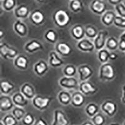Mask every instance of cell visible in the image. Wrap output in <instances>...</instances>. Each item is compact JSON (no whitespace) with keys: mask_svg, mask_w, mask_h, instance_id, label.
<instances>
[{"mask_svg":"<svg viewBox=\"0 0 125 125\" xmlns=\"http://www.w3.org/2000/svg\"><path fill=\"white\" fill-rule=\"evenodd\" d=\"M117 15L112 11H108L104 13L101 17V21L106 26H110L114 22L115 17Z\"/></svg>","mask_w":125,"mask_h":125,"instance_id":"4fadbf2b","label":"cell"},{"mask_svg":"<svg viewBox=\"0 0 125 125\" xmlns=\"http://www.w3.org/2000/svg\"><path fill=\"white\" fill-rule=\"evenodd\" d=\"M117 55L116 54V53H110V59H111V60H116V59L117 58Z\"/></svg>","mask_w":125,"mask_h":125,"instance_id":"f6af8a7d","label":"cell"},{"mask_svg":"<svg viewBox=\"0 0 125 125\" xmlns=\"http://www.w3.org/2000/svg\"><path fill=\"white\" fill-rule=\"evenodd\" d=\"M93 120H94V123L97 125H101L104 121L103 117L101 115H99V114H97L96 115H95L94 118H93Z\"/></svg>","mask_w":125,"mask_h":125,"instance_id":"60d3db41","label":"cell"},{"mask_svg":"<svg viewBox=\"0 0 125 125\" xmlns=\"http://www.w3.org/2000/svg\"><path fill=\"white\" fill-rule=\"evenodd\" d=\"M72 35L73 37L77 40H81V38L83 36L84 34V31H83V28L82 26H79V25H76V26H74L72 28Z\"/></svg>","mask_w":125,"mask_h":125,"instance_id":"d4e9b609","label":"cell"},{"mask_svg":"<svg viewBox=\"0 0 125 125\" xmlns=\"http://www.w3.org/2000/svg\"><path fill=\"white\" fill-rule=\"evenodd\" d=\"M60 86L65 88L66 89H73L76 87L78 85L77 80L73 77H65L61 78L59 81Z\"/></svg>","mask_w":125,"mask_h":125,"instance_id":"5b68a950","label":"cell"},{"mask_svg":"<svg viewBox=\"0 0 125 125\" xmlns=\"http://www.w3.org/2000/svg\"><path fill=\"white\" fill-rule=\"evenodd\" d=\"M21 93L28 99L34 98V90L33 86L29 84H24L21 87Z\"/></svg>","mask_w":125,"mask_h":125,"instance_id":"9a60e30c","label":"cell"},{"mask_svg":"<svg viewBox=\"0 0 125 125\" xmlns=\"http://www.w3.org/2000/svg\"><path fill=\"white\" fill-rule=\"evenodd\" d=\"M91 125V124L88 123V124H86V125Z\"/></svg>","mask_w":125,"mask_h":125,"instance_id":"681fc988","label":"cell"},{"mask_svg":"<svg viewBox=\"0 0 125 125\" xmlns=\"http://www.w3.org/2000/svg\"><path fill=\"white\" fill-rule=\"evenodd\" d=\"M5 123L6 125H14L16 124L15 118L13 116L9 115L5 118Z\"/></svg>","mask_w":125,"mask_h":125,"instance_id":"ab89813d","label":"cell"},{"mask_svg":"<svg viewBox=\"0 0 125 125\" xmlns=\"http://www.w3.org/2000/svg\"><path fill=\"white\" fill-rule=\"evenodd\" d=\"M121 101L123 104H125V85H124L123 88H122Z\"/></svg>","mask_w":125,"mask_h":125,"instance_id":"ee69618b","label":"cell"},{"mask_svg":"<svg viewBox=\"0 0 125 125\" xmlns=\"http://www.w3.org/2000/svg\"><path fill=\"white\" fill-rule=\"evenodd\" d=\"M79 89L83 94H88L94 93L96 91V89L88 81H83L79 85Z\"/></svg>","mask_w":125,"mask_h":125,"instance_id":"5bb4252c","label":"cell"},{"mask_svg":"<svg viewBox=\"0 0 125 125\" xmlns=\"http://www.w3.org/2000/svg\"><path fill=\"white\" fill-rule=\"evenodd\" d=\"M91 8L94 13L101 14L105 12V9H106V5H105V3L102 1L95 0V1L92 2Z\"/></svg>","mask_w":125,"mask_h":125,"instance_id":"8fae6325","label":"cell"},{"mask_svg":"<svg viewBox=\"0 0 125 125\" xmlns=\"http://www.w3.org/2000/svg\"><path fill=\"white\" fill-rule=\"evenodd\" d=\"M122 3L125 6V1H122Z\"/></svg>","mask_w":125,"mask_h":125,"instance_id":"c3c4849f","label":"cell"},{"mask_svg":"<svg viewBox=\"0 0 125 125\" xmlns=\"http://www.w3.org/2000/svg\"><path fill=\"white\" fill-rule=\"evenodd\" d=\"M99 77L101 79L111 80L115 77V69L110 63H105L101 66L99 71Z\"/></svg>","mask_w":125,"mask_h":125,"instance_id":"6da1fadb","label":"cell"},{"mask_svg":"<svg viewBox=\"0 0 125 125\" xmlns=\"http://www.w3.org/2000/svg\"><path fill=\"white\" fill-rule=\"evenodd\" d=\"M58 99L60 102L64 105H66L69 103V101H71V97L69 96V94L66 91H61V93H60Z\"/></svg>","mask_w":125,"mask_h":125,"instance_id":"f546056e","label":"cell"},{"mask_svg":"<svg viewBox=\"0 0 125 125\" xmlns=\"http://www.w3.org/2000/svg\"><path fill=\"white\" fill-rule=\"evenodd\" d=\"M28 14V8L25 5H21L18 7L15 10V14L18 18H25Z\"/></svg>","mask_w":125,"mask_h":125,"instance_id":"484cf974","label":"cell"},{"mask_svg":"<svg viewBox=\"0 0 125 125\" xmlns=\"http://www.w3.org/2000/svg\"><path fill=\"white\" fill-rule=\"evenodd\" d=\"M64 73L65 74V75L68 77H71L76 73V69L73 66H67L64 69Z\"/></svg>","mask_w":125,"mask_h":125,"instance_id":"8d00e7d4","label":"cell"},{"mask_svg":"<svg viewBox=\"0 0 125 125\" xmlns=\"http://www.w3.org/2000/svg\"><path fill=\"white\" fill-rule=\"evenodd\" d=\"M36 125H46V124L45 123V122L44 121V120L42 119H40L36 123Z\"/></svg>","mask_w":125,"mask_h":125,"instance_id":"bcb514c9","label":"cell"},{"mask_svg":"<svg viewBox=\"0 0 125 125\" xmlns=\"http://www.w3.org/2000/svg\"><path fill=\"white\" fill-rule=\"evenodd\" d=\"M50 99L49 98H43L41 96H35L33 99L32 103L34 107L39 110H43L46 108L49 105L50 102Z\"/></svg>","mask_w":125,"mask_h":125,"instance_id":"52a82bcc","label":"cell"},{"mask_svg":"<svg viewBox=\"0 0 125 125\" xmlns=\"http://www.w3.org/2000/svg\"><path fill=\"white\" fill-rule=\"evenodd\" d=\"M113 23L115 24V26L125 28V18L120 17L119 16H116L115 17Z\"/></svg>","mask_w":125,"mask_h":125,"instance_id":"d590c367","label":"cell"},{"mask_svg":"<svg viewBox=\"0 0 125 125\" xmlns=\"http://www.w3.org/2000/svg\"><path fill=\"white\" fill-rule=\"evenodd\" d=\"M12 100L14 105H16L18 107H24L28 103L27 99L21 93H16L12 97Z\"/></svg>","mask_w":125,"mask_h":125,"instance_id":"30bf717a","label":"cell"},{"mask_svg":"<svg viewBox=\"0 0 125 125\" xmlns=\"http://www.w3.org/2000/svg\"><path fill=\"white\" fill-rule=\"evenodd\" d=\"M42 46L40 43L36 40H33L28 43H27L25 46V49L28 52H34L36 51L37 50L42 49Z\"/></svg>","mask_w":125,"mask_h":125,"instance_id":"44dd1931","label":"cell"},{"mask_svg":"<svg viewBox=\"0 0 125 125\" xmlns=\"http://www.w3.org/2000/svg\"><path fill=\"white\" fill-rule=\"evenodd\" d=\"M0 53L3 58L6 59L14 58L17 56L18 52L13 48H11L8 44L5 43H1L0 46Z\"/></svg>","mask_w":125,"mask_h":125,"instance_id":"3957f363","label":"cell"},{"mask_svg":"<svg viewBox=\"0 0 125 125\" xmlns=\"http://www.w3.org/2000/svg\"><path fill=\"white\" fill-rule=\"evenodd\" d=\"M45 37H46V40H48V41H51V42H55L56 40V34L55 31L52 29H50L46 32Z\"/></svg>","mask_w":125,"mask_h":125,"instance_id":"f35d334b","label":"cell"},{"mask_svg":"<svg viewBox=\"0 0 125 125\" xmlns=\"http://www.w3.org/2000/svg\"><path fill=\"white\" fill-rule=\"evenodd\" d=\"M68 121L61 110L55 111V121L54 125H67Z\"/></svg>","mask_w":125,"mask_h":125,"instance_id":"2e32d148","label":"cell"},{"mask_svg":"<svg viewBox=\"0 0 125 125\" xmlns=\"http://www.w3.org/2000/svg\"><path fill=\"white\" fill-rule=\"evenodd\" d=\"M12 113L13 116L18 120H21L25 115L24 110L23 108H20V107H18V106L13 109Z\"/></svg>","mask_w":125,"mask_h":125,"instance_id":"83f0119b","label":"cell"},{"mask_svg":"<svg viewBox=\"0 0 125 125\" xmlns=\"http://www.w3.org/2000/svg\"><path fill=\"white\" fill-rule=\"evenodd\" d=\"M118 48L121 51H125V40L120 38V41L119 42Z\"/></svg>","mask_w":125,"mask_h":125,"instance_id":"7bdbcfd3","label":"cell"},{"mask_svg":"<svg viewBox=\"0 0 125 125\" xmlns=\"http://www.w3.org/2000/svg\"><path fill=\"white\" fill-rule=\"evenodd\" d=\"M33 121V117L31 116L30 114H28L24 116V119H23V121L24 122V123L26 125H29L31 124Z\"/></svg>","mask_w":125,"mask_h":125,"instance_id":"b9f144b4","label":"cell"},{"mask_svg":"<svg viewBox=\"0 0 125 125\" xmlns=\"http://www.w3.org/2000/svg\"><path fill=\"white\" fill-rule=\"evenodd\" d=\"M120 38H122V39H125V31H124V33L121 34V36Z\"/></svg>","mask_w":125,"mask_h":125,"instance_id":"7dc6e473","label":"cell"},{"mask_svg":"<svg viewBox=\"0 0 125 125\" xmlns=\"http://www.w3.org/2000/svg\"><path fill=\"white\" fill-rule=\"evenodd\" d=\"M14 29L16 33L21 36H24L26 34V26L20 20H18L14 24Z\"/></svg>","mask_w":125,"mask_h":125,"instance_id":"ac0fdd59","label":"cell"},{"mask_svg":"<svg viewBox=\"0 0 125 125\" xmlns=\"http://www.w3.org/2000/svg\"><path fill=\"white\" fill-rule=\"evenodd\" d=\"M3 5L6 10L11 11L15 6V1L14 0H6L3 2Z\"/></svg>","mask_w":125,"mask_h":125,"instance_id":"74e56055","label":"cell"},{"mask_svg":"<svg viewBox=\"0 0 125 125\" xmlns=\"http://www.w3.org/2000/svg\"><path fill=\"white\" fill-rule=\"evenodd\" d=\"M28 63V59L24 56H18L14 61L15 65L18 68L23 69H24L27 68Z\"/></svg>","mask_w":125,"mask_h":125,"instance_id":"cb8c5ba5","label":"cell"},{"mask_svg":"<svg viewBox=\"0 0 125 125\" xmlns=\"http://www.w3.org/2000/svg\"><path fill=\"white\" fill-rule=\"evenodd\" d=\"M77 48L82 51H92L95 46L94 43L88 39H81L78 42Z\"/></svg>","mask_w":125,"mask_h":125,"instance_id":"8992f818","label":"cell"},{"mask_svg":"<svg viewBox=\"0 0 125 125\" xmlns=\"http://www.w3.org/2000/svg\"><path fill=\"white\" fill-rule=\"evenodd\" d=\"M50 63L52 66H60L64 63L63 61L60 58L58 53L55 51L50 53Z\"/></svg>","mask_w":125,"mask_h":125,"instance_id":"d6986e66","label":"cell"},{"mask_svg":"<svg viewBox=\"0 0 125 125\" xmlns=\"http://www.w3.org/2000/svg\"><path fill=\"white\" fill-rule=\"evenodd\" d=\"M78 72L79 73V79L82 82L88 80L93 73L92 69L87 65L81 66L78 69Z\"/></svg>","mask_w":125,"mask_h":125,"instance_id":"9c48e42d","label":"cell"},{"mask_svg":"<svg viewBox=\"0 0 125 125\" xmlns=\"http://www.w3.org/2000/svg\"><path fill=\"white\" fill-rule=\"evenodd\" d=\"M48 69L47 64L43 61H40L34 65V70L38 75H43V74Z\"/></svg>","mask_w":125,"mask_h":125,"instance_id":"e0dca14e","label":"cell"},{"mask_svg":"<svg viewBox=\"0 0 125 125\" xmlns=\"http://www.w3.org/2000/svg\"><path fill=\"white\" fill-rule=\"evenodd\" d=\"M44 14L41 11L36 10L34 11L31 15V19L34 24H40L44 21Z\"/></svg>","mask_w":125,"mask_h":125,"instance_id":"ffe728a7","label":"cell"},{"mask_svg":"<svg viewBox=\"0 0 125 125\" xmlns=\"http://www.w3.org/2000/svg\"><path fill=\"white\" fill-rule=\"evenodd\" d=\"M98 33L96 29L93 26H88L86 29V34L89 38H96Z\"/></svg>","mask_w":125,"mask_h":125,"instance_id":"e575fe53","label":"cell"},{"mask_svg":"<svg viewBox=\"0 0 125 125\" xmlns=\"http://www.w3.org/2000/svg\"><path fill=\"white\" fill-rule=\"evenodd\" d=\"M54 19L57 25L59 26H65L69 23L70 20V17L66 11L64 10H59L55 13Z\"/></svg>","mask_w":125,"mask_h":125,"instance_id":"7a4b0ae2","label":"cell"},{"mask_svg":"<svg viewBox=\"0 0 125 125\" xmlns=\"http://www.w3.org/2000/svg\"><path fill=\"white\" fill-rule=\"evenodd\" d=\"M110 53L108 50L102 49L100 51H98V58L101 63H105L107 61L108 58H110Z\"/></svg>","mask_w":125,"mask_h":125,"instance_id":"4dcf8cb0","label":"cell"},{"mask_svg":"<svg viewBox=\"0 0 125 125\" xmlns=\"http://www.w3.org/2000/svg\"><path fill=\"white\" fill-rule=\"evenodd\" d=\"M106 46L109 50H115L118 47L119 43L116 39L113 37H110L106 40Z\"/></svg>","mask_w":125,"mask_h":125,"instance_id":"1f68e13d","label":"cell"},{"mask_svg":"<svg viewBox=\"0 0 125 125\" xmlns=\"http://www.w3.org/2000/svg\"><path fill=\"white\" fill-rule=\"evenodd\" d=\"M101 108L103 111H105L106 114L110 116H112L116 111L117 106L115 103L111 101H107L102 105Z\"/></svg>","mask_w":125,"mask_h":125,"instance_id":"7c38bea8","label":"cell"},{"mask_svg":"<svg viewBox=\"0 0 125 125\" xmlns=\"http://www.w3.org/2000/svg\"><path fill=\"white\" fill-rule=\"evenodd\" d=\"M84 96L80 93H75L71 96V103L74 106H81L83 103H84Z\"/></svg>","mask_w":125,"mask_h":125,"instance_id":"7402d4cb","label":"cell"},{"mask_svg":"<svg viewBox=\"0 0 125 125\" xmlns=\"http://www.w3.org/2000/svg\"><path fill=\"white\" fill-rule=\"evenodd\" d=\"M57 50L61 55L64 56L68 55L71 52V48L68 44L66 43H60L57 45Z\"/></svg>","mask_w":125,"mask_h":125,"instance_id":"603a6c76","label":"cell"},{"mask_svg":"<svg viewBox=\"0 0 125 125\" xmlns=\"http://www.w3.org/2000/svg\"><path fill=\"white\" fill-rule=\"evenodd\" d=\"M1 91L3 94H8L14 88V85L7 81H3L1 82Z\"/></svg>","mask_w":125,"mask_h":125,"instance_id":"4316f807","label":"cell"},{"mask_svg":"<svg viewBox=\"0 0 125 125\" xmlns=\"http://www.w3.org/2000/svg\"><path fill=\"white\" fill-rule=\"evenodd\" d=\"M86 111L87 114L90 116H94L97 115V112L98 111V107L95 104H89L86 108Z\"/></svg>","mask_w":125,"mask_h":125,"instance_id":"f1b7e54d","label":"cell"},{"mask_svg":"<svg viewBox=\"0 0 125 125\" xmlns=\"http://www.w3.org/2000/svg\"><path fill=\"white\" fill-rule=\"evenodd\" d=\"M118 15L120 17L125 18V6L122 3V1L115 6Z\"/></svg>","mask_w":125,"mask_h":125,"instance_id":"836d02e7","label":"cell"},{"mask_svg":"<svg viewBox=\"0 0 125 125\" xmlns=\"http://www.w3.org/2000/svg\"><path fill=\"white\" fill-rule=\"evenodd\" d=\"M14 103L12 99L6 95H2L0 98V108L2 111H7L13 109Z\"/></svg>","mask_w":125,"mask_h":125,"instance_id":"ba28073f","label":"cell"},{"mask_svg":"<svg viewBox=\"0 0 125 125\" xmlns=\"http://www.w3.org/2000/svg\"><path fill=\"white\" fill-rule=\"evenodd\" d=\"M70 8L74 12H78L82 8V3L79 0L71 1L70 3Z\"/></svg>","mask_w":125,"mask_h":125,"instance_id":"d6a6232c","label":"cell"},{"mask_svg":"<svg viewBox=\"0 0 125 125\" xmlns=\"http://www.w3.org/2000/svg\"><path fill=\"white\" fill-rule=\"evenodd\" d=\"M107 35L108 32L106 31H100L98 32L94 41V45L96 50L100 51L103 49L106 43V37Z\"/></svg>","mask_w":125,"mask_h":125,"instance_id":"277c9868","label":"cell"}]
</instances>
